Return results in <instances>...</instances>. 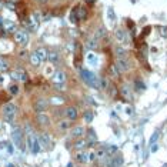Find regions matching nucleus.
<instances>
[{"label": "nucleus", "mask_w": 167, "mask_h": 167, "mask_svg": "<svg viewBox=\"0 0 167 167\" xmlns=\"http://www.w3.org/2000/svg\"><path fill=\"white\" fill-rule=\"evenodd\" d=\"M80 76L83 79V81L90 86V87H93V89H99V79L97 76L93 73V71H90L87 69H81L80 70Z\"/></svg>", "instance_id": "1"}, {"label": "nucleus", "mask_w": 167, "mask_h": 167, "mask_svg": "<svg viewBox=\"0 0 167 167\" xmlns=\"http://www.w3.org/2000/svg\"><path fill=\"white\" fill-rule=\"evenodd\" d=\"M123 163H124L123 156H114L113 159H110V160L106 163V167H122Z\"/></svg>", "instance_id": "9"}, {"label": "nucleus", "mask_w": 167, "mask_h": 167, "mask_svg": "<svg viewBox=\"0 0 167 167\" xmlns=\"http://www.w3.org/2000/svg\"><path fill=\"white\" fill-rule=\"evenodd\" d=\"M0 69H7V63L3 59H0Z\"/></svg>", "instance_id": "41"}, {"label": "nucleus", "mask_w": 167, "mask_h": 167, "mask_svg": "<svg viewBox=\"0 0 167 167\" xmlns=\"http://www.w3.org/2000/svg\"><path fill=\"white\" fill-rule=\"evenodd\" d=\"M1 27H3L6 32H9V33H16V24L13 22H10V20H3Z\"/></svg>", "instance_id": "15"}, {"label": "nucleus", "mask_w": 167, "mask_h": 167, "mask_svg": "<svg viewBox=\"0 0 167 167\" xmlns=\"http://www.w3.org/2000/svg\"><path fill=\"white\" fill-rule=\"evenodd\" d=\"M6 149H7V151H9V153H13V146L10 144V143H6Z\"/></svg>", "instance_id": "43"}, {"label": "nucleus", "mask_w": 167, "mask_h": 167, "mask_svg": "<svg viewBox=\"0 0 167 167\" xmlns=\"http://www.w3.org/2000/svg\"><path fill=\"white\" fill-rule=\"evenodd\" d=\"M150 147H151V149H150V151H151V153H156L157 150H159V146H157V143H154V144H151Z\"/></svg>", "instance_id": "40"}, {"label": "nucleus", "mask_w": 167, "mask_h": 167, "mask_svg": "<svg viewBox=\"0 0 167 167\" xmlns=\"http://www.w3.org/2000/svg\"><path fill=\"white\" fill-rule=\"evenodd\" d=\"M52 79L54 81V84H60V83H64L66 81V73L63 70H57L52 74Z\"/></svg>", "instance_id": "8"}, {"label": "nucleus", "mask_w": 167, "mask_h": 167, "mask_svg": "<svg viewBox=\"0 0 167 167\" xmlns=\"http://www.w3.org/2000/svg\"><path fill=\"white\" fill-rule=\"evenodd\" d=\"M30 62H32V64H33V66H40V63H42V62H40V59L37 57L36 53H32V56H30Z\"/></svg>", "instance_id": "25"}, {"label": "nucleus", "mask_w": 167, "mask_h": 167, "mask_svg": "<svg viewBox=\"0 0 167 167\" xmlns=\"http://www.w3.org/2000/svg\"><path fill=\"white\" fill-rule=\"evenodd\" d=\"M159 136H160V133L159 132H154V133L151 134V137H150V140H149V146L154 144V143H157V140H159Z\"/></svg>", "instance_id": "27"}, {"label": "nucleus", "mask_w": 167, "mask_h": 167, "mask_svg": "<svg viewBox=\"0 0 167 167\" xmlns=\"http://www.w3.org/2000/svg\"><path fill=\"white\" fill-rule=\"evenodd\" d=\"M96 159H97L96 157V151H89V161H93Z\"/></svg>", "instance_id": "39"}, {"label": "nucleus", "mask_w": 167, "mask_h": 167, "mask_svg": "<svg viewBox=\"0 0 167 167\" xmlns=\"http://www.w3.org/2000/svg\"><path fill=\"white\" fill-rule=\"evenodd\" d=\"M134 86H136V89L137 90H144L146 89V84L144 83H142L140 80H136V81H134Z\"/></svg>", "instance_id": "33"}, {"label": "nucleus", "mask_w": 167, "mask_h": 167, "mask_svg": "<svg viewBox=\"0 0 167 167\" xmlns=\"http://www.w3.org/2000/svg\"><path fill=\"white\" fill-rule=\"evenodd\" d=\"M39 142H40V144H42V149H49L50 144H52V137H50V134L43 133V134H40Z\"/></svg>", "instance_id": "10"}, {"label": "nucleus", "mask_w": 167, "mask_h": 167, "mask_svg": "<svg viewBox=\"0 0 167 167\" xmlns=\"http://www.w3.org/2000/svg\"><path fill=\"white\" fill-rule=\"evenodd\" d=\"M76 16H77L79 20H83V19H86V16H87V10H86V7H83V6H77L76 9Z\"/></svg>", "instance_id": "17"}, {"label": "nucleus", "mask_w": 167, "mask_h": 167, "mask_svg": "<svg viewBox=\"0 0 167 167\" xmlns=\"http://www.w3.org/2000/svg\"><path fill=\"white\" fill-rule=\"evenodd\" d=\"M76 161L79 163H87L89 161V153H86V151H80L76 154Z\"/></svg>", "instance_id": "22"}, {"label": "nucleus", "mask_w": 167, "mask_h": 167, "mask_svg": "<svg viewBox=\"0 0 167 167\" xmlns=\"http://www.w3.org/2000/svg\"><path fill=\"white\" fill-rule=\"evenodd\" d=\"M120 93H122V96L126 100H132V91H130V87H129V86L123 84L122 87H120Z\"/></svg>", "instance_id": "19"}, {"label": "nucleus", "mask_w": 167, "mask_h": 167, "mask_svg": "<svg viewBox=\"0 0 167 167\" xmlns=\"http://www.w3.org/2000/svg\"><path fill=\"white\" fill-rule=\"evenodd\" d=\"M27 147H29L32 154H39L42 150V144L39 142V137H36L33 133L27 136Z\"/></svg>", "instance_id": "3"}, {"label": "nucleus", "mask_w": 167, "mask_h": 167, "mask_svg": "<svg viewBox=\"0 0 167 167\" xmlns=\"http://www.w3.org/2000/svg\"><path fill=\"white\" fill-rule=\"evenodd\" d=\"M37 123L40 126H49L50 124V117L46 114V113H37V117H36Z\"/></svg>", "instance_id": "13"}, {"label": "nucleus", "mask_w": 167, "mask_h": 167, "mask_svg": "<svg viewBox=\"0 0 167 167\" xmlns=\"http://www.w3.org/2000/svg\"><path fill=\"white\" fill-rule=\"evenodd\" d=\"M107 86H109V83L106 79H99V89H106Z\"/></svg>", "instance_id": "31"}, {"label": "nucleus", "mask_w": 167, "mask_h": 167, "mask_svg": "<svg viewBox=\"0 0 167 167\" xmlns=\"http://www.w3.org/2000/svg\"><path fill=\"white\" fill-rule=\"evenodd\" d=\"M47 109V101L46 99H39V100L34 103V110L37 113H45V110Z\"/></svg>", "instance_id": "12"}, {"label": "nucleus", "mask_w": 167, "mask_h": 167, "mask_svg": "<svg viewBox=\"0 0 167 167\" xmlns=\"http://www.w3.org/2000/svg\"><path fill=\"white\" fill-rule=\"evenodd\" d=\"M84 127L83 126H76L74 129H71V137H74V139H81L83 136H84Z\"/></svg>", "instance_id": "14"}, {"label": "nucleus", "mask_w": 167, "mask_h": 167, "mask_svg": "<svg viewBox=\"0 0 167 167\" xmlns=\"http://www.w3.org/2000/svg\"><path fill=\"white\" fill-rule=\"evenodd\" d=\"M106 151H107V156H113V154L117 151V147H116V146H110V147L106 149Z\"/></svg>", "instance_id": "32"}, {"label": "nucleus", "mask_w": 167, "mask_h": 167, "mask_svg": "<svg viewBox=\"0 0 167 167\" xmlns=\"http://www.w3.org/2000/svg\"><path fill=\"white\" fill-rule=\"evenodd\" d=\"M47 60L52 63V64H57L60 62V54L57 52H49L47 53Z\"/></svg>", "instance_id": "16"}, {"label": "nucleus", "mask_w": 167, "mask_h": 167, "mask_svg": "<svg viewBox=\"0 0 167 167\" xmlns=\"http://www.w3.org/2000/svg\"><path fill=\"white\" fill-rule=\"evenodd\" d=\"M93 117H94V116H93V113H91L90 110H87L86 113H84V122L91 123L93 122Z\"/></svg>", "instance_id": "29"}, {"label": "nucleus", "mask_w": 167, "mask_h": 167, "mask_svg": "<svg viewBox=\"0 0 167 167\" xmlns=\"http://www.w3.org/2000/svg\"><path fill=\"white\" fill-rule=\"evenodd\" d=\"M7 167H14V166L13 164H7Z\"/></svg>", "instance_id": "47"}, {"label": "nucleus", "mask_w": 167, "mask_h": 167, "mask_svg": "<svg viewBox=\"0 0 167 167\" xmlns=\"http://www.w3.org/2000/svg\"><path fill=\"white\" fill-rule=\"evenodd\" d=\"M86 47H87V49H90V50L96 49V47H97V39L94 37V39H90V40H87V42H86Z\"/></svg>", "instance_id": "24"}, {"label": "nucleus", "mask_w": 167, "mask_h": 167, "mask_svg": "<svg viewBox=\"0 0 167 167\" xmlns=\"http://www.w3.org/2000/svg\"><path fill=\"white\" fill-rule=\"evenodd\" d=\"M66 117L69 120H76V119H77V109H76V107H67Z\"/></svg>", "instance_id": "18"}, {"label": "nucleus", "mask_w": 167, "mask_h": 167, "mask_svg": "<svg viewBox=\"0 0 167 167\" xmlns=\"http://www.w3.org/2000/svg\"><path fill=\"white\" fill-rule=\"evenodd\" d=\"M114 36H116V40H117V42H120V43H126V42L129 40L127 32H126L124 29H117V30H116V33H114Z\"/></svg>", "instance_id": "11"}, {"label": "nucleus", "mask_w": 167, "mask_h": 167, "mask_svg": "<svg viewBox=\"0 0 167 167\" xmlns=\"http://www.w3.org/2000/svg\"><path fill=\"white\" fill-rule=\"evenodd\" d=\"M107 20L110 23L111 26H114V23H116V13H114V9L113 7H107Z\"/></svg>", "instance_id": "21"}, {"label": "nucleus", "mask_w": 167, "mask_h": 167, "mask_svg": "<svg viewBox=\"0 0 167 167\" xmlns=\"http://www.w3.org/2000/svg\"><path fill=\"white\" fill-rule=\"evenodd\" d=\"M114 66H116V69H117L119 73H126V71L130 70V62H129L126 57H117Z\"/></svg>", "instance_id": "5"}, {"label": "nucleus", "mask_w": 167, "mask_h": 167, "mask_svg": "<svg viewBox=\"0 0 167 167\" xmlns=\"http://www.w3.org/2000/svg\"><path fill=\"white\" fill-rule=\"evenodd\" d=\"M104 34H106V30H104L103 27H100V29H99V30L96 32V39H101V37H103Z\"/></svg>", "instance_id": "34"}, {"label": "nucleus", "mask_w": 167, "mask_h": 167, "mask_svg": "<svg viewBox=\"0 0 167 167\" xmlns=\"http://www.w3.org/2000/svg\"><path fill=\"white\" fill-rule=\"evenodd\" d=\"M96 157H97V159H104V157H107V151H106V149H100V150H97V151H96Z\"/></svg>", "instance_id": "28"}, {"label": "nucleus", "mask_w": 167, "mask_h": 167, "mask_svg": "<svg viewBox=\"0 0 167 167\" xmlns=\"http://www.w3.org/2000/svg\"><path fill=\"white\" fill-rule=\"evenodd\" d=\"M11 79L19 80V81H26V80H27V73H26L24 70H22V69L13 70V71H11Z\"/></svg>", "instance_id": "7"}, {"label": "nucleus", "mask_w": 167, "mask_h": 167, "mask_svg": "<svg viewBox=\"0 0 167 167\" xmlns=\"http://www.w3.org/2000/svg\"><path fill=\"white\" fill-rule=\"evenodd\" d=\"M86 1H89L90 4H91V3H93V1H94V0H86Z\"/></svg>", "instance_id": "46"}, {"label": "nucleus", "mask_w": 167, "mask_h": 167, "mask_svg": "<svg viewBox=\"0 0 167 167\" xmlns=\"http://www.w3.org/2000/svg\"><path fill=\"white\" fill-rule=\"evenodd\" d=\"M1 7H3V1L0 0V9H1Z\"/></svg>", "instance_id": "45"}, {"label": "nucleus", "mask_w": 167, "mask_h": 167, "mask_svg": "<svg viewBox=\"0 0 167 167\" xmlns=\"http://www.w3.org/2000/svg\"><path fill=\"white\" fill-rule=\"evenodd\" d=\"M23 137H24V133H23L22 127H14L13 132H11V139H13V143L17 149L20 150H24V142H23Z\"/></svg>", "instance_id": "2"}, {"label": "nucleus", "mask_w": 167, "mask_h": 167, "mask_svg": "<svg viewBox=\"0 0 167 167\" xmlns=\"http://www.w3.org/2000/svg\"><path fill=\"white\" fill-rule=\"evenodd\" d=\"M70 20H71V23H77L79 22V19H77V16H76V11H74V9H73V11L70 13Z\"/></svg>", "instance_id": "36"}, {"label": "nucleus", "mask_w": 167, "mask_h": 167, "mask_svg": "<svg viewBox=\"0 0 167 167\" xmlns=\"http://www.w3.org/2000/svg\"><path fill=\"white\" fill-rule=\"evenodd\" d=\"M16 113H17V107H16V104H13V103H7V104H4V107H3V116H4V119H6V122L7 123H11L13 120H14Z\"/></svg>", "instance_id": "4"}, {"label": "nucleus", "mask_w": 167, "mask_h": 167, "mask_svg": "<svg viewBox=\"0 0 167 167\" xmlns=\"http://www.w3.org/2000/svg\"><path fill=\"white\" fill-rule=\"evenodd\" d=\"M160 33L163 37H167V27H160Z\"/></svg>", "instance_id": "42"}, {"label": "nucleus", "mask_w": 167, "mask_h": 167, "mask_svg": "<svg viewBox=\"0 0 167 167\" xmlns=\"http://www.w3.org/2000/svg\"><path fill=\"white\" fill-rule=\"evenodd\" d=\"M14 40H16V43H19L20 46H26L27 42H29V34L24 30H17L14 33Z\"/></svg>", "instance_id": "6"}, {"label": "nucleus", "mask_w": 167, "mask_h": 167, "mask_svg": "<svg viewBox=\"0 0 167 167\" xmlns=\"http://www.w3.org/2000/svg\"><path fill=\"white\" fill-rule=\"evenodd\" d=\"M69 126H70V122H62V123H60V129H62V130L69 129Z\"/></svg>", "instance_id": "37"}, {"label": "nucleus", "mask_w": 167, "mask_h": 167, "mask_svg": "<svg viewBox=\"0 0 167 167\" xmlns=\"http://www.w3.org/2000/svg\"><path fill=\"white\" fill-rule=\"evenodd\" d=\"M87 63L90 64H96L97 63V57L94 53H87Z\"/></svg>", "instance_id": "26"}, {"label": "nucleus", "mask_w": 167, "mask_h": 167, "mask_svg": "<svg viewBox=\"0 0 167 167\" xmlns=\"http://www.w3.org/2000/svg\"><path fill=\"white\" fill-rule=\"evenodd\" d=\"M52 103H53V104H62V103H63V99H60V97H53V99H52Z\"/></svg>", "instance_id": "38"}, {"label": "nucleus", "mask_w": 167, "mask_h": 167, "mask_svg": "<svg viewBox=\"0 0 167 167\" xmlns=\"http://www.w3.org/2000/svg\"><path fill=\"white\" fill-rule=\"evenodd\" d=\"M116 56L117 57H126V50L123 49V47H116Z\"/></svg>", "instance_id": "30"}, {"label": "nucleus", "mask_w": 167, "mask_h": 167, "mask_svg": "<svg viewBox=\"0 0 167 167\" xmlns=\"http://www.w3.org/2000/svg\"><path fill=\"white\" fill-rule=\"evenodd\" d=\"M34 53L37 54V57L40 59V62H42V63L47 60V53H49V52H47L46 49H43V47H40V49H37V50H36Z\"/></svg>", "instance_id": "20"}, {"label": "nucleus", "mask_w": 167, "mask_h": 167, "mask_svg": "<svg viewBox=\"0 0 167 167\" xmlns=\"http://www.w3.org/2000/svg\"><path fill=\"white\" fill-rule=\"evenodd\" d=\"M86 146H87V140L86 139H79L77 142L74 143V149L76 150H83Z\"/></svg>", "instance_id": "23"}, {"label": "nucleus", "mask_w": 167, "mask_h": 167, "mask_svg": "<svg viewBox=\"0 0 167 167\" xmlns=\"http://www.w3.org/2000/svg\"><path fill=\"white\" fill-rule=\"evenodd\" d=\"M36 1H39V3H45L46 0H36Z\"/></svg>", "instance_id": "44"}, {"label": "nucleus", "mask_w": 167, "mask_h": 167, "mask_svg": "<svg viewBox=\"0 0 167 167\" xmlns=\"http://www.w3.org/2000/svg\"><path fill=\"white\" fill-rule=\"evenodd\" d=\"M163 167H167V163H166V164H163Z\"/></svg>", "instance_id": "48"}, {"label": "nucleus", "mask_w": 167, "mask_h": 167, "mask_svg": "<svg viewBox=\"0 0 167 167\" xmlns=\"http://www.w3.org/2000/svg\"><path fill=\"white\" fill-rule=\"evenodd\" d=\"M9 91H10L11 94H17V93H19V87H17L16 84H11L10 87H9Z\"/></svg>", "instance_id": "35"}]
</instances>
